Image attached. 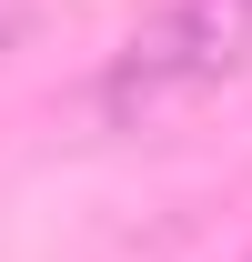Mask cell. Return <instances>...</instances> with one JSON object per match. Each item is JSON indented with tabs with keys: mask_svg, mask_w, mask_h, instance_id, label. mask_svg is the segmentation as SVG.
<instances>
[{
	"mask_svg": "<svg viewBox=\"0 0 252 262\" xmlns=\"http://www.w3.org/2000/svg\"><path fill=\"white\" fill-rule=\"evenodd\" d=\"M232 262H252V252H232Z\"/></svg>",
	"mask_w": 252,
	"mask_h": 262,
	"instance_id": "obj_3",
	"label": "cell"
},
{
	"mask_svg": "<svg viewBox=\"0 0 252 262\" xmlns=\"http://www.w3.org/2000/svg\"><path fill=\"white\" fill-rule=\"evenodd\" d=\"M242 61H252V0H152L101 71V111L141 131L161 111L202 101L212 81H232Z\"/></svg>",
	"mask_w": 252,
	"mask_h": 262,
	"instance_id": "obj_1",
	"label": "cell"
},
{
	"mask_svg": "<svg viewBox=\"0 0 252 262\" xmlns=\"http://www.w3.org/2000/svg\"><path fill=\"white\" fill-rule=\"evenodd\" d=\"M20 10H31V0H0V51H10V31H20Z\"/></svg>",
	"mask_w": 252,
	"mask_h": 262,
	"instance_id": "obj_2",
	"label": "cell"
}]
</instances>
